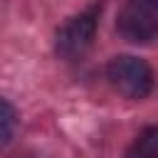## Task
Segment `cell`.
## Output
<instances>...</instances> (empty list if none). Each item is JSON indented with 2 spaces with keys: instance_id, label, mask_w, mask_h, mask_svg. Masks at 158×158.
Segmentation results:
<instances>
[{
  "instance_id": "obj_6",
  "label": "cell",
  "mask_w": 158,
  "mask_h": 158,
  "mask_svg": "<svg viewBox=\"0 0 158 158\" xmlns=\"http://www.w3.org/2000/svg\"><path fill=\"white\" fill-rule=\"evenodd\" d=\"M141 2H146V5L153 7V10H158V0H141Z\"/></svg>"
},
{
  "instance_id": "obj_1",
  "label": "cell",
  "mask_w": 158,
  "mask_h": 158,
  "mask_svg": "<svg viewBox=\"0 0 158 158\" xmlns=\"http://www.w3.org/2000/svg\"><path fill=\"white\" fill-rule=\"evenodd\" d=\"M99 12H101V5H91L89 10L69 17L59 30H57V37H54V52L67 59V62H74L79 57H84V52L91 47L94 42V35H96V25H99Z\"/></svg>"
},
{
  "instance_id": "obj_3",
  "label": "cell",
  "mask_w": 158,
  "mask_h": 158,
  "mask_svg": "<svg viewBox=\"0 0 158 158\" xmlns=\"http://www.w3.org/2000/svg\"><path fill=\"white\" fill-rule=\"evenodd\" d=\"M116 30L128 42H136V44L153 42V40H158V10L148 7L141 0H131L118 12Z\"/></svg>"
},
{
  "instance_id": "obj_4",
  "label": "cell",
  "mask_w": 158,
  "mask_h": 158,
  "mask_svg": "<svg viewBox=\"0 0 158 158\" xmlns=\"http://www.w3.org/2000/svg\"><path fill=\"white\" fill-rule=\"evenodd\" d=\"M126 158H158V126L143 128L126 148Z\"/></svg>"
},
{
  "instance_id": "obj_2",
  "label": "cell",
  "mask_w": 158,
  "mask_h": 158,
  "mask_svg": "<svg viewBox=\"0 0 158 158\" xmlns=\"http://www.w3.org/2000/svg\"><path fill=\"white\" fill-rule=\"evenodd\" d=\"M106 77L111 86L123 94L126 99H146L153 89V72L151 67L131 54H118L109 62Z\"/></svg>"
},
{
  "instance_id": "obj_5",
  "label": "cell",
  "mask_w": 158,
  "mask_h": 158,
  "mask_svg": "<svg viewBox=\"0 0 158 158\" xmlns=\"http://www.w3.org/2000/svg\"><path fill=\"white\" fill-rule=\"evenodd\" d=\"M17 131V111L7 99H0V148H5Z\"/></svg>"
}]
</instances>
